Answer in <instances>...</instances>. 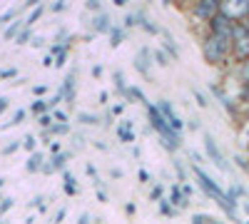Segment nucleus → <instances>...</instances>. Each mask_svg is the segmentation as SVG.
<instances>
[{"instance_id":"obj_56","label":"nucleus","mask_w":249,"mask_h":224,"mask_svg":"<svg viewBox=\"0 0 249 224\" xmlns=\"http://www.w3.org/2000/svg\"><path fill=\"white\" fill-rule=\"evenodd\" d=\"M97 197H100V202H107V194L102 192V190H97Z\"/></svg>"},{"instance_id":"obj_5","label":"nucleus","mask_w":249,"mask_h":224,"mask_svg":"<svg viewBox=\"0 0 249 224\" xmlns=\"http://www.w3.org/2000/svg\"><path fill=\"white\" fill-rule=\"evenodd\" d=\"M222 5V0H197V3L190 8V15L195 23H207Z\"/></svg>"},{"instance_id":"obj_13","label":"nucleus","mask_w":249,"mask_h":224,"mask_svg":"<svg viewBox=\"0 0 249 224\" xmlns=\"http://www.w3.org/2000/svg\"><path fill=\"white\" fill-rule=\"evenodd\" d=\"M117 137H120V142H124V145H130V142L135 139L132 122H130V120H122V125L117 127Z\"/></svg>"},{"instance_id":"obj_42","label":"nucleus","mask_w":249,"mask_h":224,"mask_svg":"<svg viewBox=\"0 0 249 224\" xmlns=\"http://www.w3.org/2000/svg\"><path fill=\"white\" fill-rule=\"evenodd\" d=\"M65 60H68V50H65V52H57V60H55V63H53V65H57V68H62V65H65Z\"/></svg>"},{"instance_id":"obj_49","label":"nucleus","mask_w":249,"mask_h":224,"mask_svg":"<svg viewBox=\"0 0 249 224\" xmlns=\"http://www.w3.org/2000/svg\"><path fill=\"white\" fill-rule=\"evenodd\" d=\"M237 165H239L242 170H249V162H247V157H242V155L237 157Z\"/></svg>"},{"instance_id":"obj_35","label":"nucleus","mask_w":249,"mask_h":224,"mask_svg":"<svg viewBox=\"0 0 249 224\" xmlns=\"http://www.w3.org/2000/svg\"><path fill=\"white\" fill-rule=\"evenodd\" d=\"M162 194H164V187H162V185H155V187H152V192H150V199H152V202H157Z\"/></svg>"},{"instance_id":"obj_54","label":"nucleus","mask_w":249,"mask_h":224,"mask_svg":"<svg viewBox=\"0 0 249 224\" xmlns=\"http://www.w3.org/2000/svg\"><path fill=\"white\" fill-rule=\"evenodd\" d=\"M50 152H53V155L60 152V142H50Z\"/></svg>"},{"instance_id":"obj_40","label":"nucleus","mask_w":249,"mask_h":224,"mask_svg":"<svg viewBox=\"0 0 249 224\" xmlns=\"http://www.w3.org/2000/svg\"><path fill=\"white\" fill-rule=\"evenodd\" d=\"M18 147H20V139H15V142H10L8 147H3V155H13V152H15Z\"/></svg>"},{"instance_id":"obj_41","label":"nucleus","mask_w":249,"mask_h":224,"mask_svg":"<svg viewBox=\"0 0 249 224\" xmlns=\"http://www.w3.org/2000/svg\"><path fill=\"white\" fill-rule=\"evenodd\" d=\"M53 117H55V122H68V112L65 110H55Z\"/></svg>"},{"instance_id":"obj_12","label":"nucleus","mask_w":249,"mask_h":224,"mask_svg":"<svg viewBox=\"0 0 249 224\" xmlns=\"http://www.w3.org/2000/svg\"><path fill=\"white\" fill-rule=\"evenodd\" d=\"M60 95H62L65 103H72L75 100V72H70L65 77V83H62V87H60Z\"/></svg>"},{"instance_id":"obj_31","label":"nucleus","mask_w":249,"mask_h":224,"mask_svg":"<svg viewBox=\"0 0 249 224\" xmlns=\"http://www.w3.org/2000/svg\"><path fill=\"white\" fill-rule=\"evenodd\" d=\"M30 110H33L35 115H40V112H48V110H50V105H48V100H35Z\"/></svg>"},{"instance_id":"obj_33","label":"nucleus","mask_w":249,"mask_h":224,"mask_svg":"<svg viewBox=\"0 0 249 224\" xmlns=\"http://www.w3.org/2000/svg\"><path fill=\"white\" fill-rule=\"evenodd\" d=\"M13 205H15V199H10V197L0 199V214H8V212L13 209Z\"/></svg>"},{"instance_id":"obj_6","label":"nucleus","mask_w":249,"mask_h":224,"mask_svg":"<svg viewBox=\"0 0 249 224\" xmlns=\"http://www.w3.org/2000/svg\"><path fill=\"white\" fill-rule=\"evenodd\" d=\"M204 25H207V30H210V33H219V35H230V37H232V25H234V20H232L230 15H224L222 10H217Z\"/></svg>"},{"instance_id":"obj_22","label":"nucleus","mask_w":249,"mask_h":224,"mask_svg":"<svg viewBox=\"0 0 249 224\" xmlns=\"http://www.w3.org/2000/svg\"><path fill=\"white\" fill-rule=\"evenodd\" d=\"M77 120H80V125H90V127H95V125H100V122H102V117L95 115V112H80Z\"/></svg>"},{"instance_id":"obj_50","label":"nucleus","mask_w":249,"mask_h":224,"mask_svg":"<svg viewBox=\"0 0 249 224\" xmlns=\"http://www.w3.org/2000/svg\"><path fill=\"white\" fill-rule=\"evenodd\" d=\"M40 3V0H25V3H23V10H30V8H35Z\"/></svg>"},{"instance_id":"obj_2","label":"nucleus","mask_w":249,"mask_h":224,"mask_svg":"<svg viewBox=\"0 0 249 224\" xmlns=\"http://www.w3.org/2000/svg\"><path fill=\"white\" fill-rule=\"evenodd\" d=\"M195 177H197V182H199L202 192H204V194H210V197L217 202V205L224 209L227 217H234V214H237V202H234L230 194H227V192H222L217 182H214L210 174H207L202 167H197V165H195Z\"/></svg>"},{"instance_id":"obj_8","label":"nucleus","mask_w":249,"mask_h":224,"mask_svg":"<svg viewBox=\"0 0 249 224\" xmlns=\"http://www.w3.org/2000/svg\"><path fill=\"white\" fill-rule=\"evenodd\" d=\"M135 70L144 77V80H152V52L147 48L137 50L135 55Z\"/></svg>"},{"instance_id":"obj_14","label":"nucleus","mask_w":249,"mask_h":224,"mask_svg":"<svg viewBox=\"0 0 249 224\" xmlns=\"http://www.w3.org/2000/svg\"><path fill=\"white\" fill-rule=\"evenodd\" d=\"M43 162H45V157H43V152H30V159H28V165H25V170L30 172V174H35V172H40L43 170Z\"/></svg>"},{"instance_id":"obj_28","label":"nucleus","mask_w":249,"mask_h":224,"mask_svg":"<svg viewBox=\"0 0 249 224\" xmlns=\"http://www.w3.org/2000/svg\"><path fill=\"white\" fill-rule=\"evenodd\" d=\"M152 60H155L157 65H162V68L170 65V55L164 52V50H155V52H152Z\"/></svg>"},{"instance_id":"obj_39","label":"nucleus","mask_w":249,"mask_h":224,"mask_svg":"<svg viewBox=\"0 0 249 224\" xmlns=\"http://www.w3.org/2000/svg\"><path fill=\"white\" fill-rule=\"evenodd\" d=\"M192 92H195V97H197V105H199V107H207V105H210V103H207V97H204L199 90H192Z\"/></svg>"},{"instance_id":"obj_44","label":"nucleus","mask_w":249,"mask_h":224,"mask_svg":"<svg viewBox=\"0 0 249 224\" xmlns=\"http://www.w3.org/2000/svg\"><path fill=\"white\" fill-rule=\"evenodd\" d=\"M53 10H55V13H60V10H68V0H57V3L53 5Z\"/></svg>"},{"instance_id":"obj_45","label":"nucleus","mask_w":249,"mask_h":224,"mask_svg":"<svg viewBox=\"0 0 249 224\" xmlns=\"http://www.w3.org/2000/svg\"><path fill=\"white\" fill-rule=\"evenodd\" d=\"M195 3H197V0H177V5H179V8H184V10H190Z\"/></svg>"},{"instance_id":"obj_16","label":"nucleus","mask_w":249,"mask_h":224,"mask_svg":"<svg viewBox=\"0 0 249 224\" xmlns=\"http://www.w3.org/2000/svg\"><path fill=\"white\" fill-rule=\"evenodd\" d=\"M68 159H70V152H55V157L48 162V165L53 167V172H62L68 165Z\"/></svg>"},{"instance_id":"obj_30","label":"nucleus","mask_w":249,"mask_h":224,"mask_svg":"<svg viewBox=\"0 0 249 224\" xmlns=\"http://www.w3.org/2000/svg\"><path fill=\"white\" fill-rule=\"evenodd\" d=\"M53 122H55V117H53V115L40 112V117H37V127H40V130H45V127H50V125H53Z\"/></svg>"},{"instance_id":"obj_17","label":"nucleus","mask_w":249,"mask_h":224,"mask_svg":"<svg viewBox=\"0 0 249 224\" xmlns=\"http://www.w3.org/2000/svg\"><path fill=\"white\" fill-rule=\"evenodd\" d=\"M132 100H137V103H142V105H147V97H144V92L137 85H127V92H124V103H132Z\"/></svg>"},{"instance_id":"obj_7","label":"nucleus","mask_w":249,"mask_h":224,"mask_svg":"<svg viewBox=\"0 0 249 224\" xmlns=\"http://www.w3.org/2000/svg\"><path fill=\"white\" fill-rule=\"evenodd\" d=\"M157 110L162 112V117H164V120L170 122V127H172L175 132H182V130H184V122H182V117L177 115V110L172 107L170 100H160V103H157Z\"/></svg>"},{"instance_id":"obj_25","label":"nucleus","mask_w":249,"mask_h":224,"mask_svg":"<svg viewBox=\"0 0 249 224\" xmlns=\"http://www.w3.org/2000/svg\"><path fill=\"white\" fill-rule=\"evenodd\" d=\"M112 80H115V87H117V92L124 97V92H127V80H124V75H122L120 70H115V72H112Z\"/></svg>"},{"instance_id":"obj_10","label":"nucleus","mask_w":249,"mask_h":224,"mask_svg":"<svg viewBox=\"0 0 249 224\" xmlns=\"http://www.w3.org/2000/svg\"><path fill=\"white\" fill-rule=\"evenodd\" d=\"M110 28H112V17H110L105 10H97V13L92 15V30L100 33V35H107Z\"/></svg>"},{"instance_id":"obj_18","label":"nucleus","mask_w":249,"mask_h":224,"mask_svg":"<svg viewBox=\"0 0 249 224\" xmlns=\"http://www.w3.org/2000/svg\"><path fill=\"white\" fill-rule=\"evenodd\" d=\"M62 190H65V194H77V179L68 172V170H62Z\"/></svg>"},{"instance_id":"obj_9","label":"nucleus","mask_w":249,"mask_h":224,"mask_svg":"<svg viewBox=\"0 0 249 224\" xmlns=\"http://www.w3.org/2000/svg\"><path fill=\"white\" fill-rule=\"evenodd\" d=\"M204 150H207V155L212 157V162H214V165H217L219 170H224V172L230 170V167H227V162H224V155L219 152V147H217V142H214V139H212L210 135L204 137Z\"/></svg>"},{"instance_id":"obj_37","label":"nucleus","mask_w":249,"mask_h":224,"mask_svg":"<svg viewBox=\"0 0 249 224\" xmlns=\"http://www.w3.org/2000/svg\"><path fill=\"white\" fill-rule=\"evenodd\" d=\"M33 205L37 207V212H40V214H45V212H48V205H45V199H43V197H37V199H33Z\"/></svg>"},{"instance_id":"obj_58","label":"nucleus","mask_w":249,"mask_h":224,"mask_svg":"<svg viewBox=\"0 0 249 224\" xmlns=\"http://www.w3.org/2000/svg\"><path fill=\"white\" fill-rule=\"evenodd\" d=\"M242 20H244V23H247V25H249V13H247V15H244V17H242Z\"/></svg>"},{"instance_id":"obj_1","label":"nucleus","mask_w":249,"mask_h":224,"mask_svg":"<svg viewBox=\"0 0 249 224\" xmlns=\"http://www.w3.org/2000/svg\"><path fill=\"white\" fill-rule=\"evenodd\" d=\"M202 55H204V60H207L210 65L224 68V65L232 60V37L207 30V35H204V40H202Z\"/></svg>"},{"instance_id":"obj_48","label":"nucleus","mask_w":249,"mask_h":224,"mask_svg":"<svg viewBox=\"0 0 249 224\" xmlns=\"http://www.w3.org/2000/svg\"><path fill=\"white\" fill-rule=\"evenodd\" d=\"M65 217H68V209L62 207V209H60V212L55 214V222H65Z\"/></svg>"},{"instance_id":"obj_53","label":"nucleus","mask_w":249,"mask_h":224,"mask_svg":"<svg viewBox=\"0 0 249 224\" xmlns=\"http://www.w3.org/2000/svg\"><path fill=\"white\" fill-rule=\"evenodd\" d=\"M5 110H8V100H5V97H0V115H3Z\"/></svg>"},{"instance_id":"obj_19","label":"nucleus","mask_w":249,"mask_h":224,"mask_svg":"<svg viewBox=\"0 0 249 224\" xmlns=\"http://www.w3.org/2000/svg\"><path fill=\"white\" fill-rule=\"evenodd\" d=\"M23 25H25V20L13 17V20H10V25H8V28H5V33H3V35H5V40H13L20 30H23Z\"/></svg>"},{"instance_id":"obj_36","label":"nucleus","mask_w":249,"mask_h":224,"mask_svg":"<svg viewBox=\"0 0 249 224\" xmlns=\"http://www.w3.org/2000/svg\"><path fill=\"white\" fill-rule=\"evenodd\" d=\"M192 222H197V224H207V222H214V217H210V214H192Z\"/></svg>"},{"instance_id":"obj_47","label":"nucleus","mask_w":249,"mask_h":224,"mask_svg":"<svg viewBox=\"0 0 249 224\" xmlns=\"http://www.w3.org/2000/svg\"><path fill=\"white\" fill-rule=\"evenodd\" d=\"M137 177H140L142 185H144V182H150V172H147V170H140V174H137Z\"/></svg>"},{"instance_id":"obj_32","label":"nucleus","mask_w":249,"mask_h":224,"mask_svg":"<svg viewBox=\"0 0 249 224\" xmlns=\"http://www.w3.org/2000/svg\"><path fill=\"white\" fill-rule=\"evenodd\" d=\"M20 10H23V5H20V8H13V10H8V13H3V15H0V25H5V23H10L13 17H18Z\"/></svg>"},{"instance_id":"obj_29","label":"nucleus","mask_w":249,"mask_h":224,"mask_svg":"<svg viewBox=\"0 0 249 224\" xmlns=\"http://www.w3.org/2000/svg\"><path fill=\"white\" fill-rule=\"evenodd\" d=\"M20 147H23L25 152H35V150H37V139H35L33 135H28L25 139H20Z\"/></svg>"},{"instance_id":"obj_27","label":"nucleus","mask_w":249,"mask_h":224,"mask_svg":"<svg viewBox=\"0 0 249 224\" xmlns=\"http://www.w3.org/2000/svg\"><path fill=\"white\" fill-rule=\"evenodd\" d=\"M23 120H25V110H15V112H13V117H10V122H5V125H3V130H10V127L20 125Z\"/></svg>"},{"instance_id":"obj_15","label":"nucleus","mask_w":249,"mask_h":224,"mask_svg":"<svg viewBox=\"0 0 249 224\" xmlns=\"http://www.w3.org/2000/svg\"><path fill=\"white\" fill-rule=\"evenodd\" d=\"M135 17H137V25H140L144 33H150V35H160V28H157V25H155L152 20H150L147 15H144V13H137Z\"/></svg>"},{"instance_id":"obj_51","label":"nucleus","mask_w":249,"mask_h":224,"mask_svg":"<svg viewBox=\"0 0 249 224\" xmlns=\"http://www.w3.org/2000/svg\"><path fill=\"white\" fill-rule=\"evenodd\" d=\"M33 92L40 97V95H45V92H48V87H45V85H35V90H33Z\"/></svg>"},{"instance_id":"obj_3","label":"nucleus","mask_w":249,"mask_h":224,"mask_svg":"<svg viewBox=\"0 0 249 224\" xmlns=\"http://www.w3.org/2000/svg\"><path fill=\"white\" fill-rule=\"evenodd\" d=\"M144 107H147V120H150L152 130L160 135V139H162L164 150L177 152V150H179V132H175V130L170 127V122L162 117V112L157 110V105H150V103H147Z\"/></svg>"},{"instance_id":"obj_57","label":"nucleus","mask_w":249,"mask_h":224,"mask_svg":"<svg viewBox=\"0 0 249 224\" xmlns=\"http://www.w3.org/2000/svg\"><path fill=\"white\" fill-rule=\"evenodd\" d=\"M112 3H115L117 8H122V5H127V0H112Z\"/></svg>"},{"instance_id":"obj_4","label":"nucleus","mask_w":249,"mask_h":224,"mask_svg":"<svg viewBox=\"0 0 249 224\" xmlns=\"http://www.w3.org/2000/svg\"><path fill=\"white\" fill-rule=\"evenodd\" d=\"M232 57L234 60H249V25L244 20H234L232 25Z\"/></svg>"},{"instance_id":"obj_34","label":"nucleus","mask_w":249,"mask_h":224,"mask_svg":"<svg viewBox=\"0 0 249 224\" xmlns=\"http://www.w3.org/2000/svg\"><path fill=\"white\" fill-rule=\"evenodd\" d=\"M85 8L90 13H97V10H102V0H85Z\"/></svg>"},{"instance_id":"obj_11","label":"nucleus","mask_w":249,"mask_h":224,"mask_svg":"<svg viewBox=\"0 0 249 224\" xmlns=\"http://www.w3.org/2000/svg\"><path fill=\"white\" fill-rule=\"evenodd\" d=\"M170 202H172V207H175V209H184L187 205H190V194H187L179 185H175V187H172V197H170Z\"/></svg>"},{"instance_id":"obj_52","label":"nucleus","mask_w":249,"mask_h":224,"mask_svg":"<svg viewBox=\"0 0 249 224\" xmlns=\"http://www.w3.org/2000/svg\"><path fill=\"white\" fill-rule=\"evenodd\" d=\"M122 112H124V103H120V105L112 107V115H122Z\"/></svg>"},{"instance_id":"obj_26","label":"nucleus","mask_w":249,"mask_h":224,"mask_svg":"<svg viewBox=\"0 0 249 224\" xmlns=\"http://www.w3.org/2000/svg\"><path fill=\"white\" fill-rule=\"evenodd\" d=\"M157 202H160V214H162V217H175V214H177V209L172 207L170 199H162V197H160Z\"/></svg>"},{"instance_id":"obj_20","label":"nucleus","mask_w":249,"mask_h":224,"mask_svg":"<svg viewBox=\"0 0 249 224\" xmlns=\"http://www.w3.org/2000/svg\"><path fill=\"white\" fill-rule=\"evenodd\" d=\"M162 33V40H164V50H167V55L170 57H179V50H177V45H175V40H172V35L170 33H164V30H160Z\"/></svg>"},{"instance_id":"obj_21","label":"nucleus","mask_w":249,"mask_h":224,"mask_svg":"<svg viewBox=\"0 0 249 224\" xmlns=\"http://www.w3.org/2000/svg\"><path fill=\"white\" fill-rule=\"evenodd\" d=\"M107 35H110V45H112V48H117V45H122V40H124V28L112 25Z\"/></svg>"},{"instance_id":"obj_24","label":"nucleus","mask_w":249,"mask_h":224,"mask_svg":"<svg viewBox=\"0 0 249 224\" xmlns=\"http://www.w3.org/2000/svg\"><path fill=\"white\" fill-rule=\"evenodd\" d=\"M30 37H33V28H30V25H23V30H20L13 40H15L18 45H28V43H30Z\"/></svg>"},{"instance_id":"obj_38","label":"nucleus","mask_w":249,"mask_h":224,"mask_svg":"<svg viewBox=\"0 0 249 224\" xmlns=\"http://www.w3.org/2000/svg\"><path fill=\"white\" fill-rule=\"evenodd\" d=\"M18 75V70L15 68H8V70H0V80H10V77H15Z\"/></svg>"},{"instance_id":"obj_55","label":"nucleus","mask_w":249,"mask_h":224,"mask_svg":"<svg viewBox=\"0 0 249 224\" xmlns=\"http://www.w3.org/2000/svg\"><path fill=\"white\" fill-rule=\"evenodd\" d=\"M92 75H95V77H100V75H102V68H100V65H95V68H92Z\"/></svg>"},{"instance_id":"obj_23","label":"nucleus","mask_w":249,"mask_h":224,"mask_svg":"<svg viewBox=\"0 0 249 224\" xmlns=\"http://www.w3.org/2000/svg\"><path fill=\"white\" fill-rule=\"evenodd\" d=\"M43 13H45V5H40V3H37L35 8H30V15L25 17V25H30V28H33V25L37 23V20L43 17Z\"/></svg>"},{"instance_id":"obj_46","label":"nucleus","mask_w":249,"mask_h":224,"mask_svg":"<svg viewBox=\"0 0 249 224\" xmlns=\"http://www.w3.org/2000/svg\"><path fill=\"white\" fill-rule=\"evenodd\" d=\"M60 103H62V95H60V92H57L53 100H48V105H50V107H55V105H60Z\"/></svg>"},{"instance_id":"obj_43","label":"nucleus","mask_w":249,"mask_h":224,"mask_svg":"<svg viewBox=\"0 0 249 224\" xmlns=\"http://www.w3.org/2000/svg\"><path fill=\"white\" fill-rule=\"evenodd\" d=\"M137 25V17L135 15H127V17H124V30H127V28H135Z\"/></svg>"}]
</instances>
